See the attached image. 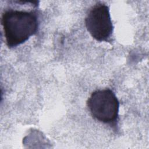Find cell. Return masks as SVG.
<instances>
[{
    "instance_id": "3",
    "label": "cell",
    "mask_w": 149,
    "mask_h": 149,
    "mask_svg": "<svg viewBox=\"0 0 149 149\" xmlns=\"http://www.w3.org/2000/svg\"><path fill=\"white\" fill-rule=\"evenodd\" d=\"M85 24L87 31L95 40L109 41L113 26L107 5L98 2L94 5L86 15Z\"/></svg>"
},
{
    "instance_id": "1",
    "label": "cell",
    "mask_w": 149,
    "mask_h": 149,
    "mask_svg": "<svg viewBox=\"0 0 149 149\" xmlns=\"http://www.w3.org/2000/svg\"><path fill=\"white\" fill-rule=\"evenodd\" d=\"M6 43L9 48L19 45L36 34L38 28L37 14L33 11L9 9L1 17Z\"/></svg>"
},
{
    "instance_id": "2",
    "label": "cell",
    "mask_w": 149,
    "mask_h": 149,
    "mask_svg": "<svg viewBox=\"0 0 149 149\" xmlns=\"http://www.w3.org/2000/svg\"><path fill=\"white\" fill-rule=\"evenodd\" d=\"M87 104L91 115L97 120L109 125L118 120L119 102L112 90L107 88L94 91Z\"/></svg>"
}]
</instances>
